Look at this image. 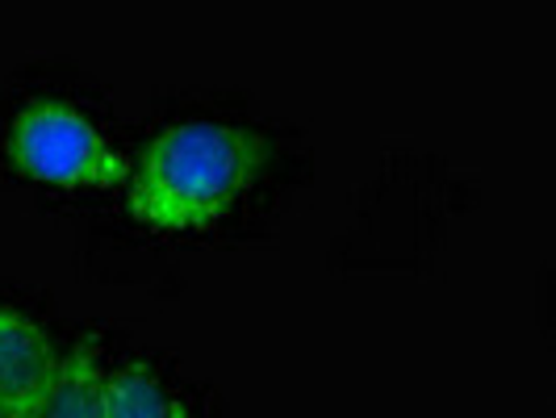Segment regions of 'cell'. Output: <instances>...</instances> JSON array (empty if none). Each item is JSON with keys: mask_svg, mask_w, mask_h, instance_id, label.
<instances>
[{"mask_svg": "<svg viewBox=\"0 0 556 418\" xmlns=\"http://www.w3.org/2000/svg\"><path fill=\"white\" fill-rule=\"evenodd\" d=\"M63 356L22 309L0 306V418H34L55 385Z\"/></svg>", "mask_w": 556, "mask_h": 418, "instance_id": "3957f363", "label": "cell"}, {"mask_svg": "<svg viewBox=\"0 0 556 418\" xmlns=\"http://www.w3.org/2000/svg\"><path fill=\"white\" fill-rule=\"evenodd\" d=\"M264 172V142L230 122H180L147 147L130 210L155 230H205L230 218Z\"/></svg>", "mask_w": 556, "mask_h": 418, "instance_id": "6da1fadb", "label": "cell"}, {"mask_svg": "<svg viewBox=\"0 0 556 418\" xmlns=\"http://www.w3.org/2000/svg\"><path fill=\"white\" fill-rule=\"evenodd\" d=\"M105 390L110 372L101 364L97 343H76L59 364L55 385L34 418H105Z\"/></svg>", "mask_w": 556, "mask_h": 418, "instance_id": "277c9868", "label": "cell"}, {"mask_svg": "<svg viewBox=\"0 0 556 418\" xmlns=\"http://www.w3.org/2000/svg\"><path fill=\"white\" fill-rule=\"evenodd\" d=\"M105 418H185V402L147 364H122L110 372Z\"/></svg>", "mask_w": 556, "mask_h": 418, "instance_id": "5b68a950", "label": "cell"}, {"mask_svg": "<svg viewBox=\"0 0 556 418\" xmlns=\"http://www.w3.org/2000/svg\"><path fill=\"white\" fill-rule=\"evenodd\" d=\"M9 160L29 180L59 189H117L130 180L126 160L105 135L63 101H34L9 130Z\"/></svg>", "mask_w": 556, "mask_h": 418, "instance_id": "7a4b0ae2", "label": "cell"}]
</instances>
